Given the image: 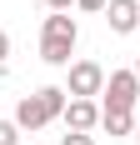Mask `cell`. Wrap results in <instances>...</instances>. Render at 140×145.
<instances>
[{"label": "cell", "instance_id": "7a4b0ae2", "mask_svg": "<svg viewBox=\"0 0 140 145\" xmlns=\"http://www.w3.org/2000/svg\"><path fill=\"white\" fill-rule=\"evenodd\" d=\"M60 115H65V90L60 85H45V90H35V95H25V100L15 105V125L20 130H45Z\"/></svg>", "mask_w": 140, "mask_h": 145}, {"label": "cell", "instance_id": "8992f818", "mask_svg": "<svg viewBox=\"0 0 140 145\" xmlns=\"http://www.w3.org/2000/svg\"><path fill=\"white\" fill-rule=\"evenodd\" d=\"M105 20H110L115 35H130V30L140 25V0H110V5H105Z\"/></svg>", "mask_w": 140, "mask_h": 145}, {"label": "cell", "instance_id": "52a82bcc", "mask_svg": "<svg viewBox=\"0 0 140 145\" xmlns=\"http://www.w3.org/2000/svg\"><path fill=\"white\" fill-rule=\"evenodd\" d=\"M100 125H105L110 135H130V130H135V115H130V110H110V105H100Z\"/></svg>", "mask_w": 140, "mask_h": 145}, {"label": "cell", "instance_id": "5bb4252c", "mask_svg": "<svg viewBox=\"0 0 140 145\" xmlns=\"http://www.w3.org/2000/svg\"><path fill=\"white\" fill-rule=\"evenodd\" d=\"M135 75H140V55H135Z\"/></svg>", "mask_w": 140, "mask_h": 145}, {"label": "cell", "instance_id": "ba28073f", "mask_svg": "<svg viewBox=\"0 0 140 145\" xmlns=\"http://www.w3.org/2000/svg\"><path fill=\"white\" fill-rule=\"evenodd\" d=\"M0 145H20V125L15 120H0Z\"/></svg>", "mask_w": 140, "mask_h": 145}, {"label": "cell", "instance_id": "30bf717a", "mask_svg": "<svg viewBox=\"0 0 140 145\" xmlns=\"http://www.w3.org/2000/svg\"><path fill=\"white\" fill-rule=\"evenodd\" d=\"M75 5H80V10H105L110 0H75Z\"/></svg>", "mask_w": 140, "mask_h": 145}, {"label": "cell", "instance_id": "277c9868", "mask_svg": "<svg viewBox=\"0 0 140 145\" xmlns=\"http://www.w3.org/2000/svg\"><path fill=\"white\" fill-rule=\"evenodd\" d=\"M105 105L110 110H135V95H140V75L135 70H110V80H105Z\"/></svg>", "mask_w": 140, "mask_h": 145}, {"label": "cell", "instance_id": "5b68a950", "mask_svg": "<svg viewBox=\"0 0 140 145\" xmlns=\"http://www.w3.org/2000/svg\"><path fill=\"white\" fill-rule=\"evenodd\" d=\"M95 125H100V105H95V100H70V105H65V130L90 135Z\"/></svg>", "mask_w": 140, "mask_h": 145}, {"label": "cell", "instance_id": "7c38bea8", "mask_svg": "<svg viewBox=\"0 0 140 145\" xmlns=\"http://www.w3.org/2000/svg\"><path fill=\"white\" fill-rule=\"evenodd\" d=\"M45 5H50V10H70L75 0H45Z\"/></svg>", "mask_w": 140, "mask_h": 145}, {"label": "cell", "instance_id": "4fadbf2b", "mask_svg": "<svg viewBox=\"0 0 140 145\" xmlns=\"http://www.w3.org/2000/svg\"><path fill=\"white\" fill-rule=\"evenodd\" d=\"M135 140H140V120H135Z\"/></svg>", "mask_w": 140, "mask_h": 145}, {"label": "cell", "instance_id": "8fae6325", "mask_svg": "<svg viewBox=\"0 0 140 145\" xmlns=\"http://www.w3.org/2000/svg\"><path fill=\"white\" fill-rule=\"evenodd\" d=\"M5 55H10V35L0 30V65H5Z\"/></svg>", "mask_w": 140, "mask_h": 145}, {"label": "cell", "instance_id": "3957f363", "mask_svg": "<svg viewBox=\"0 0 140 145\" xmlns=\"http://www.w3.org/2000/svg\"><path fill=\"white\" fill-rule=\"evenodd\" d=\"M100 90H105V70H100L95 60H75V65H70L65 95L70 100H90V95H100Z\"/></svg>", "mask_w": 140, "mask_h": 145}, {"label": "cell", "instance_id": "6da1fadb", "mask_svg": "<svg viewBox=\"0 0 140 145\" xmlns=\"http://www.w3.org/2000/svg\"><path fill=\"white\" fill-rule=\"evenodd\" d=\"M75 40H80V25H75V15H70V10L45 15V30H40V60H45V65H70Z\"/></svg>", "mask_w": 140, "mask_h": 145}, {"label": "cell", "instance_id": "9c48e42d", "mask_svg": "<svg viewBox=\"0 0 140 145\" xmlns=\"http://www.w3.org/2000/svg\"><path fill=\"white\" fill-rule=\"evenodd\" d=\"M60 145H95V135H80V130H70V135H65Z\"/></svg>", "mask_w": 140, "mask_h": 145}]
</instances>
